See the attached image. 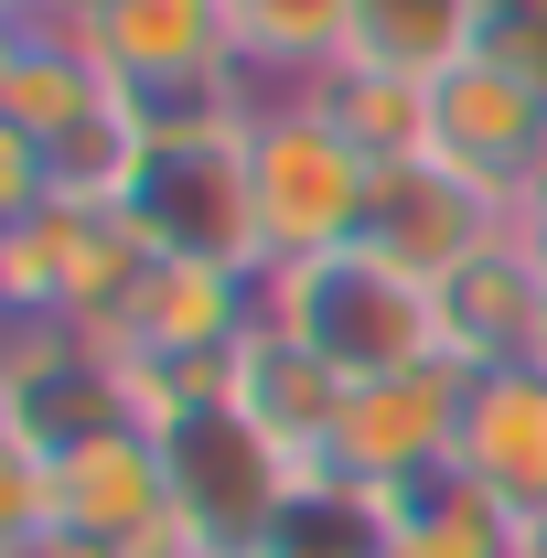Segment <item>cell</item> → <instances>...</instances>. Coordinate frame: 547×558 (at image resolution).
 Returning <instances> with one entry per match:
<instances>
[{"mask_svg": "<svg viewBox=\"0 0 547 558\" xmlns=\"http://www.w3.org/2000/svg\"><path fill=\"white\" fill-rule=\"evenodd\" d=\"M505 226H515V215L494 205V194H473L462 172H440V161H387L354 247H376V258H398L409 279H429V290H440L451 269H473Z\"/></svg>", "mask_w": 547, "mask_h": 558, "instance_id": "11", "label": "cell"}, {"mask_svg": "<svg viewBox=\"0 0 547 558\" xmlns=\"http://www.w3.org/2000/svg\"><path fill=\"white\" fill-rule=\"evenodd\" d=\"M494 44V11L483 0H354V44H343V65H387V75H429L462 65Z\"/></svg>", "mask_w": 547, "mask_h": 558, "instance_id": "16", "label": "cell"}, {"mask_svg": "<svg viewBox=\"0 0 547 558\" xmlns=\"http://www.w3.org/2000/svg\"><path fill=\"white\" fill-rule=\"evenodd\" d=\"M161 462H172V515L205 537V558H269L290 494L312 484V473H301V462H279V451L226 409L215 387L194 398V409L161 418Z\"/></svg>", "mask_w": 547, "mask_h": 558, "instance_id": "3", "label": "cell"}, {"mask_svg": "<svg viewBox=\"0 0 547 558\" xmlns=\"http://www.w3.org/2000/svg\"><path fill=\"white\" fill-rule=\"evenodd\" d=\"M44 515L65 537L97 548H139L161 515H172V462H161V429L119 418V429H86L65 451H44Z\"/></svg>", "mask_w": 547, "mask_h": 558, "instance_id": "8", "label": "cell"}, {"mask_svg": "<svg viewBox=\"0 0 547 558\" xmlns=\"http://www.w3.org/2000/svg\"><path fill=\"white\" fill-rule=\"evenodd\" d=\"M236 161H247V215H258V269H301V258H333L365 236L376 161L354 150V130L312 86L258 97L236 130Z\"/></svg>", "mask_w": 547, "mask_h": 558, "instance_id": "1", "label": "cell"}, {"mask_svg": "<svg viewBox=\"0 0 547 558\" xmlns=\"http://www.w3.org/2000/svg\"><path fill=\"white\" fill-rule=\"evenodd\" d=\"M86 44L119 86H194V75H247L226 0H97Z\"/></svg>", "mask_w": 547, "mask_h": 558, "instance_id": "14", "label": "cell"}, {"mask_svg": "<svg viewBox=\"0 0 547 558\" xmlns=\"http://www.w3.org/2000/svg\"><path fill=\"white\" fill-rule=\"evenodd\" d=\"M343 387L354 376H333L312 344H290L269 312L247 323V344L215 365V398L247 418L258 440H269L279 462H301V473H333V429H343Z\"/></svg>", "mask_w": 547, "mask_h": 558, "instance_id": "9", "label": "cell"}, {"mask_svg": "<svg viewBox=\"0 0 547 558\" xmlns=\"http://www.w3.org/2000/svg\"><path fill=\"white\" fill-rule=\"evenodd\" d=\"M526 558H547V526H526Z\"/></svg>", "mask_w": 547, "mask_h": 558, "instance_id": "21", "label": "cell"}, {"mask_svg": "<svg viewBox=\"0 0 547 558\" xmlns=\"http://www.w3.org/2000/svg\"><path fill=\"white\" fill-rule=\"evenodd\" d=\"M376 526H387V558H526V526L462 462H429L409 484H387L376 494Z\"/></svg>", "mask_w": 547, "mask_h": 558, "instance_id": "15", "label": "cell"}, {"mask_svg": "<svg viewBox=\"0 0 547 558\" xmlns=\"http://www.w3.org/2000/svg\"><path fill=\"white\" fill-rule=\"evenodd\" d=\"M226 22H236V65L258 75L269 97L279 86H312L354 44V0H226Z\"/></svg>", "mask_w": 547, "mask_h": 558, "instance_id": "17", "label": "cell"}, {"mask_svg": "<svg viewBox=\"0 0 547 558\" xmlns=\"http://www.w3.org/2000/svg\"><path fill=\"white\" fill-rule=\"evenodd\" d=\"M429 161L515 215L526 183L547 172V75L526 54H505V44L440 65L429 75Z\"/></svg>", "mask_w": 547, "mask_h": 558, "instance_id": "4", "label": "cell"}, {"mask_svg": "<svg viewBox=\"0 0 547 558\" xmlns=\"http://www.w3.org/2000/svg\"><path fill=\"white\" fill-rule=\"evenodd\" d=\"M258 269H205V258H150L130 279V301H119V323L97 333L108 354H130V365H172V376H215L226 354L247 344V323H258Z\"/></svg>", "mask_w": 547, "mask_h": 558, "instance_id": "6", "label": "cell"}, {"mask_svg": "<svg viewBox=\"0 0 547 558\" xmlns=\"http://www.w3.org/2000/svg\"><path fill=\"white\" fill-rule=\"evenodd\" d=\"M312 97L333 108L354 150L387 172V161H429V86L418 75H387V65H323L312 75Z\"/></svg>", "mask_w": 547, "mask_h": 558, "instance_id": "18", "label": "cell"}, {"mask_svg": "<svg viewBox=\"0 0 547 558\" xmlns=\"http://www.w3.org/2000/svg\"><path fill=\"white\" fill-rule=\"evenodd\" d=\"M515 226H526V236H537V247H547V172H537V183H526V205H515Z\"/></svg>", "mask_w": 547, "mask_h": 558, "instance_id": "19", "label": "cell"}, {"mask_svg": "<svg viewBox=\"0 0 547 558\" xmlns=\"http://www.w3.org/2000/svg\"><path fill=\"white\" fill-rule=\"evenodd\" d=\"M440 354L462 376H494V365H537L547 354V247L526 226H505L473 269L440 279Z\"/></svg>", "mask_w": 547, "mask_h": 558, "instance_id": "10", "label": "cell"}, {"mask_svg": "<svg viewBox=\"0 0 547 558\" xmlns=\"http://www.w3.org/2000/svg\"><path fill=\"white\" fill-rule=\"evenodd\" d=\"M515 526H547V354L537 365H494L462 398V451H451Z\"/></svg>", "mask_w": 547, "mask_h": 558, "instance_id": "13", "label": "cell"}, {"mask_svg": "<svg viewBox=\"0 0 547 558\" xmlns=\"http://www.w3.org/2000/svg\"><path fill=\"white\" fill-rule=\"evenodd\" d=\"M119 119V75L97 65L86 22L65 11H11V44H0V130L22 140H75Z\"/></svg>", "mask_w": 547, "mask_h": 558, "instance_id": "12", "label": "cell"}, {"mask_svg": "<svg viewBox=\"0 0 547 558\" xmlns=\"http://www.w3.org/2000/svg\"><path fill=\"white\" fill-rule=\"evenodd\" d=\"M119 226H130L150 258L258 269V215H247V161H236V140H150L139 172L119 183Z\"/></svg>", "mask_w": 547, "mask_h": 558, "instance_id": "5", "label": "cell"}, {"mask_svg": "<svg viewBox=\"0 0 547 558\" xmlns=\"http://www.w3.org/2000/svg\"><path fill=\"white\" fill-rule=\"evenodd\" d=\"M290 344H312L333 376H387V365H429L440 354V290L409 279L376 247H333V258H301V269H269L258 290Z\"/></svg>", "mask_w": 547, "mask_h": 558, "instance_id": "2", "label": "cell"}, {"mask_svg": "<svg viewBox=\"0 0 547 558\" xmlns=\"http://www.w3.org/2000/svg\"><path fill=\"white\" fill-rule=\"evenodd\" d=\"M462 398H473V376L451 354L354 376L343 387V429H333V473L365 484V494H387V484H409V473H429V462H451L462 451Z\"/></svg>", "mask_w": 547, "mask_h": 558, "instance_id": "7", "label": "cell"}, {"mask_svg": "<svg viewBox=\"0 0 547 558\" xmlns=\"http://www.w3.org/2000/svg\"><path fill=\"white\" fill-rule=\"evenodd\" d=\"M11 11H65V22H86L97 0H11Z\"/></svg>", "mask_w": 547, "mask_h": 558, "instance_id": "20", "label": "cell"}]
</instances>
